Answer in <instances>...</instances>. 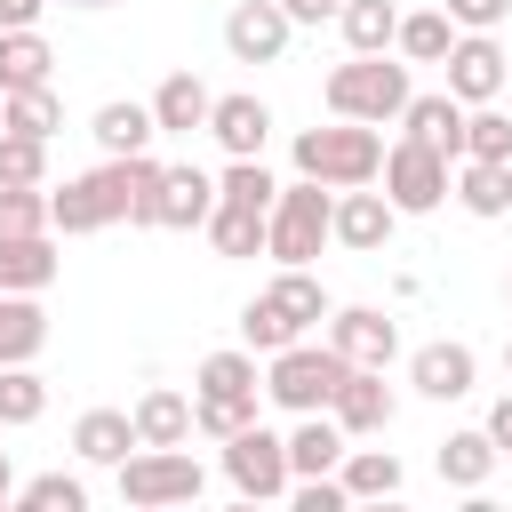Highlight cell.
<instances>
[{"instance_id":"6da1fadb","label":"cell","mask_w":512,"mask_h":512,"mask_svg":"<svg viewBox=\"0 0 512 512\" xmlns=\"http://www.w3.org/2000/svg\"><path fill=\"white\" fill-rule=\"evenodd\" d=\"M376 168H384L376 120H336V128H304V136H296V176H312V184H328V192L376 184Z\"/></svg>"},{"instance_id":"7a4b0ae2","label":"cell","mask_w":512,"mask_h":512,"mask_svg":"<svg viewBox=\"0 0 512 512\" xmlns=\"http://www.w3.org/2000/svg\"><path fill=\"white\" fill-rule=\"evenodd\" d=\"M328 216H336L328 184H312V176L280 184V192H272V216H264V256H280V264H312V256L328 248Z\"/></svg>"},{"instance_id":"3957f363","label":"cell","mask_w":512,"mask_h":512,"mask_svg":"<svg viewBox=\"0 0 512 512\" xmlns=\"http://www.w3.org/2000/svg\"><path fill=\"white\" fill-rule=\"evenodd\" d=\"M256 352H208L200 360V392H192V424L232 440L240 424H256Z\"/></svg>"},{"instance_id":"277c9868","label":"cell","mask_w":512,"mask_h":512,"mask_svg":"<svg viewBox=\"0 0 512 512\" xmlns=\"http://www.w3.org/2000/svg\"><path fill=\"white\" fill-rule=\"evenodd\" d=\"M416 88H408V64H392V56H352V64H336L328 72V112L336 120H400V104H408Z\"/></svg>"},{"instance_id":"5b68a950","label":"cell","mask_w":512,"mask_h":512,"mask_svg":"<svg viewBox=\"0 0 512 512\" xmlns=\"http://www.w3.org/2000/svg\"><path fill=\"white\" fill-rule=\"evenodd\" d=\"M344 368H352V360H344L336 344H280V352H272L264 392H272L288 416H312V408H328V400H336Z\"/></svg>"},{"instance_id":"8992f818","label":"cell","mask_w":512,"mask_h":512,"mask_svg":"<svg viewBox=\"0 0 512 512\" xmlns=\"http://www.w3.org/2000/svg\"><path fill=\"white\" fill-rule=\"evenodd\" d=\"M384 200L400 208V216H424V208H440L448 200V152L440 144H416V136H400L392 152H384Z\"/></svg>"},{"instance_id":"52a82bcc","label":"cell","mask_w":512,"mask_h":512,"mask_svg":"<svg viewBox=\"0 0 512 512\" xmlns=\"http://www.w3.org/2000/svg\"><path fill=\"white\" fill-rule=\"evenodd\" d=\"M208 472L184 456V448H144V456H120V504H200Z\"/></svg>"},{"instance_id":"ba28073f","label":"cell","mask_w":512,"mask_h":512,"mask_svg":"<svg viewBox=\"0 0 512 512\" xmlns=\"http://www.w3.org/2000/svg\"><path fill=\"white\" fill-rule=\"evenodd\" d=\"M224 472H232V488L240 496H288V440L280 432H264V424H240L232 440H224Z\"/></svg>"},{"instance_id":"9c48e42d","label":"cell","mask_w":512,"mask_h":512,"mask_svg":"<svg viewBox=\"0 0 512 512\" xmlns=\"http://www.w3.org/2000/svg\"><path fill=\"white\" fill-rule=\"evenodd\" d=\"M328 344H336L352 368H392V352H400V328H392L376 304H336V312H328Z\"/></svg>"},{"instance_id":"30bf717a","label":"cell","mask_w":512,"mask_h":512,"mask_svg":"<svg viewBox=\"0 0 512 512\" xmlns=\"http://www.w3.org/2000/svg\"><path fill=\"white\" fill-rule=\"evenodd\" d=\"M288 32H296V24H288L280 0H240V8L224 16V48H232L240 64H272V56L288 48Z\"/></svg>"},{"instance_id":"8fae6325","label":"cell","mask_w":512,"mask_h":512,"mask_svg":"<svg viewBox=\"0 0 512 512\" xmlns=\"http://www.w3.org/2000/svg\"><path fill=\"white\" fill-rule=\"evenodd\" d=\"M392 224H400V208H392L384 192H368V184H344V200H336V216H328V240H344V248L376 256V248L392 240Z\"/></svg>"},{"instance_id":"7c38bea8","label":"cell","mask_w":512,"mask_h":512,"mask_svg":"<svg viewBox=\"0 0 512 512\" xmlns=\"http://www.w3.org/2000/svg\"><path fill=\"white\" fill-rule=\"evenodd\" d=\"M440 64H448V96H456V104H488V96L504 88V48H496L488 32L456 40V48L440 56Z\"/></svg>"},{"instance_id":"4fadbf2b","label":"cell","mask_w":512,"mask_h":512,"mask_svg":"<svg viewBox=\"0 0 512 512\" xmlns=\"http://www.w3.org/2000/svg\"><path fill=\"white\" fill-rule=\"evenodd\" d=\"M208 136H216L232 160H264V136H272L264 96H216V104H208Z\"/></svg>"},{"instance_id":"5bb4252c","label":"cell","mask_w":512,"mask_h":512,"mask_svg":"<svg viewBox=\"0 0 512 512\" xmlns=\"http://www.w3.org/2000/svg\"><path fill=\"white\" fill-rule=\"evenodd\" d=\"M208 208H216V176H200V168H160L152 224H168V232H192V224H208Z\"/></svg>"},{"instance_id":"9a60e30c","label":"cell","mask_w":512,"mask_h":512,"mask_svg":"<svg viewBox=\"0 0 512 512\" xmlns=\"http://www.w3.org/2000/svg\"><path fill=\"white\" fill-rule=\"evenodd\" d=\"M328 416H336L344 432H384V424H392V384H384V368H344Z\"/></svg>"},{"instance_id":"2e32d148","label":"cell","mask_w":512,"mask_h":512,"mask_svg":"<svg viewBox=\"0 0 512 512\" xmlns=\"http://www.w3.org/2000/svg\"><path fill=\"white\" fill-rule=\"evenodd\" d=\"M56 280L48 232H0V296H40Z\"/></svg>"},{"instance_id":"e0dca14e","label":"cell","mask_w":512,"mask_h":512,"mask_svg":"<svg viewBox=\"0 0 512 512\" xmlns=\"http://www.w3.org/2000/svg\"><path fill=\"white\" fill-rule=\"evenodd\" d=\"M472 344H424L416 360H408V384L424 392V400H464L472 392Z\"/></svg>"},{"instance_id":"ac0fdd59","label":"cell","mask_w":512,"mask_h":512,"mask_svg":"<svg viewBox=\"0 0 512 512\" xmlns=\"http://www.w3.org/2000/svg\"><path fill=\"white\" fill-rule=\"evenodd\" d=\"M336 464H344V424L312 408V416L288 432V480H320V472H336Z\"/></svg>"},{"instance_id":"d6986e66","label":"cell","mask_w":512,"mask_h":512,"mask_svg":"<svg viewBox=\"0 0 512 512\" xmlns=\"http://www.w3.org/2000/svg\"><path fill=\"white\" fill-rule=\"evenodd\" d=\"M208 104H216V96H208L192 72H168L160 96H152V128H160V136H192V128H208Z\"/></svg>"},{"instance_id":"ffe728a7","label":"cell","mask_w":512,"mask_h":512,"mask_svg":"<svg viewBox=\"0 0 512 512\" xmlns=\"http://www.w3.org/2000/svg\"><path fill=\"white\" fill-rule=\"evenodd\" d=\"M400 120H408V136H416V144H440L448 160L464 152V104H456L448 88H440V96H408V104H400Z\"/></svg>"},{"instance_id":"44dd1931","label":"cell","mask_w":512,"mask_h":512,"mask_svg":"<svg viewBox=\"0 0 512 512\" xmlns=\"http://www.w3.org/2000/svg\"><path fill=\"white\" fill-rule=\"evenodd\" d=\"M264 296H272V304H280V320H288V328H296V336H304V328H312V320H328V312H336V304H328V288H320V280H312V264H280V280H272V288H264Z\"/></svg>"},{"instance_id":"7402d4cb","label":"cell","mask_w":512,"mask_h":512,"mask_svg":"<svg viewBox=\"0 0 512 512\" xmlns=\"http://www.w3.org/2000/svg\"><path fill=\"white\" fill-rule=\"evenodd\" d=\"M184 432H192V400L184 392H144L136 400V448H184Z\"/></svg>"},{"instance_id":"603a6c76","label":"cell","mask_w":512,"mask_h":512,"mask_svg":"<svg viewBox=\"0 0 512 512\" xmlns=\"http://www.w3.org/2000/svg\"><path fill=\"white\" fill-rule=\"evenodd\" d=\"M72 448H80L88 464H120V456L136 448V416H120V408H88V416L72 424Z\"/></svg>"},{"instance_id":"cb8c5ba5","label":"cell","mask_w":512,"mask_h":512,"mask_svg":"<svg viewBox=\"0 0 512 512\" xmlns=\"http://www.w3.org/2000/svg\"><path fill=\"white\" fill-rule=\"evenodd\" d=\"M336 24H344V40H352V56H384L392 32H400V8H392V0H344Z\"/></svg>"},{"instance_id":"d4e9b609","label":"cell","mask_w":512,"mask_h":512,"mask_svg":"<svg viewBox=\"0 0 512 512\" xmlns=\"http://www.w3.org/2000/svg\"><path fill=\"white\" fill-rule=\"evenodd\" d=\"M48 64H56V56H48V40H40L32 24H24V32H0V96L40 88V80H48Z\"/></svg>"},{"instance_id":"484cf974","label":"cell","mask_w":512,"mask_h":512,"mask_svg":"<svg viewBox=\"0 0 512 512\" xmlns=\"http://www.w3.org/2000/svg\"><path fill=\"white\" fill-rule=\"evenodd\" d=\"M40 344H48V312H40L32 296H0V368L32 360Z\"/></svg>"},{"instance_id":"4316f807","label":"cell","mask_w":512,"mask_h":512,"mask_svg":"<svg viewBox=\"0 0 512 512\" xmlns=\"http://www.w3.org/2000/svg\"><path fill=\"white\" fill-rule=\"evenodd\" d=\"M488 472H496V440L488 432H448L440 440V480L448 488H480Z\"/></svg>"},{"instance_id":"83f0119b","label":"cell","mask_w":512,"mask_h":512,"mask_svg":"<svg viewBox=\"0 0 512 512\" xmlns=\"http://www.w3.org/2000/svg\"><path fill=\"white\" fill-rule=\"evenodd\" d=\"M336 480H344V496H400V456L392 448H344Z\"/></svg>"},{"instance_id":"f1b7e54d","label":"cell","mask_w":512,"mask_h":512,"mask_svg":"<svg viewBox=\"0 0 512 512\" xmlns=\"http://www.w3.org/2000/svg\"><path fill=\"white\" fill-rule=\"evenodd\" d=\"M456 200H464L472 216H504V208H512V160H464Z\"/></svg>"},{"instance_id":"f546056e","label":"cell","mask_w":512,"mask_h":512,"mask_svg":"<svg viewBox=\"0 0 512 512\" xmlns=\"http://www.w3.org/2000/svg\"><path fill=\"white\" fill-rule=\"evenodd\" d=\"M392 48H400L408 64H440V56L456 48V24H448V8H424V16H400V32H392Z\"/></svg>"},{"instance_id":"4dcf8cb0","label":"cell","mask_w":512,"mask_h":512,"mask_svg":"<svg viewBox=\"0 0 512 512\" xmlns=\"http://www.w3.org/2000/svg\"><path fill=\"white\" fill-rule=\"evenodd\" d=\"M0 128H8V136H40V144H48V136L64 128V112H56L48 80H40V88H16V96H0Z\"/></svg>"},{"instance_id":"1f68e13d","label":"cell","mask_w":512,"mask_h":512,"mask_svg":"<svg viewBox=\"0 0 512 512\" xmlns=\"http://www.w3.org/2000/svg\"><path fill=\"white\" fill-rule=\"evenodd\" d=\"M88 136H96L104 152H152V136H160V128H152V104H104Z\"/></svg>"},{"instance_id":"d6a6232c","label":"cell","mask_w":512,"mask_h":512,"mask_svg":"<svg viewBox=\"0 0 512 512\" xmlns=\"http://www.w3.org/2000/svg\"><path fill=\"white\" fill-rule=\"evenodd\" d=\"M208 240H216V256H256V248H264V208L216 200V208H208Z\"/></svg>"},{"instance_id":"836d02e7","label":"cell","mask_w":512,"mask_h":512,"mask_svg":"<svg viewBox=\"0 0 512 512\" xmlns=\"http://www.w3.org/2000/svg\"><path fill=\"white\" fill-rule=\"evenodd\" d=\"M48 408V384L32 376V360H16V368H0V424H32Z\"/></svg>"},{"instance_id":"e575fe53","label":"cell","mask_w":512,"mask_h":512,"mask_svg":"<svg viewBox=\"0 0 512 512\" xmlns=\"http://www.w3.org/2000/svg\"><path fill=\"white\" fill-rule=\"evenodd\" d=\"M272 192H280V184L264 176V160H232V168L216 176V200H232V208H264V216H272Z\"/></svg>"},{"instance_id":"d590c367","label":"cell","mask_w":512,"mask_h":512,"mask_svg":"<svg viewBox=\"0 0 512 512\" xmlns=\"http://www.w3.org/2000/svg\"><path fill=\"white\" fill-rule=\"evenodd\" d=\"M464 160H512V120L504 112H464Z\"/></svg>"},{"instance_id":"8d00e7d4","label":"cell","mask_w":512,"mask_h":512,"mask_svg":"<svg viewBox=\"0 0 512 512\" xmlns=\"http://www.w3.org/2000/svg\"><path fill=\"white\" fill-rule=\"evenodd\" d=\"M0 232H48V192L40 184H0Z\"/></svg>"},{"instance_id":"74e56055","label":"cell","mask_w":512,"mask_h":512,"mask_svg":"<svg viewBox=\"0 0 512 512\" xmlns=\"http://www.w3.org/2000/svg\"><path fill=\"white\" fill-rule=\"evenodd\" d=\"M40 176H48V144L0 128V184H40Z\"/></svg>"},{"instance_id":"f35d334b","label":"cell","mask_w":512,"mask_h":512,"mask_svg":"<svg viewBox=\"0 0 512 512\" xmlns=\"http://www.w3.org/2000/svg\"><path fill=\"white\" fill-rule=\"evenodd\" d=\"M240 336H248V352H280V344H296V328L280 320V304H272V296H256V304L240 312Z\"/></svg>"},{"instance_id":"ab89813d","label":"cell","mask_w":512,"mask_h":512,"mask_svg":"<svg viewBox=\"0 0 512 512\" xmlns=\"http://www.w3.org/2000/svg\"><path fill=\"white\" fill-rule=\"evenodd\" d=\"M16 496H24L32 512H80V504H88V488H80L72 472H40V480H32V488H16Z\"/></svg>"},{"instance_id":"60d3db41","label":"cell","mask_w":512,"mask_h":512,"mask_svg":"<svg viewBox=\"0 0 512 512\" xmlns=\"http://www.w3.org/2000/svg\"><path fill=\"white\" fill-rule=\"evenodd\" d=\"M512 16V0H448V24H472V32H496Z\"/></svg>"},{"instance_id":"b9f144b4","label":"cell","mask_w":512,"mask_h":512,"mask_svg":"<svg viewBox=\"0 0 512 512\" xmlns=\"http://www.w3.org/2000/svg\"><path fill=\"white\" fill-rule=\"evenodd\" d=\"M480 432H488V440H496V456H504V448H512V392H504V400H496V408H488V424H480Z\"/></svg>"},{"instance_id":"7bdbcfd3","label":"cell","mask_w":512,"mask_h":512,"mask_svg":"<svg viewBox=\"0 0 512 512\" xmlns=\"http://www.w3.org/2000/svg\"><path fill=\"white\" fill-rule=\"evenodd\" d=\"M280 8H288V24H328L344 0H280Z\"/></svg>"},{"instance_id":"ee69618b","label":"cell","mask_w":512,"mask_h":512,"mask_svg":"<svg viewBox=\"0 0 512 512\" xmlns=\"http://www.w3.org/2000/svg\"><path fill=\"white\" fill-rule=\"evenodd\" d=\"M40 8H48V0H0V32H24V24H40Z\"/></svg>"},{"instance_id":"f6af8a7d","label":"cell","mask_w":512,"mask_h":512,"mask_svg":"<svg viewBox=\"0 0 512 512\" xmlns=\"http://www.w3.org/2000/svg\"><path fill=\"white\" fill-rule=\"evenodd\" d=\"M8 496H16V472H8V456H0V504H8Z\"/></svg>"},{"instance_id":"bcb514c9","label":"cell","mask_w":512,"mask_h":512,"mask_svg":"<svg viewBox=\"0 0 512 512\" xmlns=\"http://www.w3.org/2000/svg\"><path fill=\"white\" fill-rule=\"evenodd\" d=\"M72 8H112V0H72Z\"/></svg>"},{"instance_id":"7dc6e473","label":"cell","mask_w":512,"mask_h":512,"mask_svg":"<svg viewBox=\"0 0 512 512\" xmlns=\"http://www.w3.org/2000/svg\"><path fill=\"white\" fill-rule=\"evenodd\" d=\"M504 368H512V344H504Z\"/></svg>"},{"instance_id":"c3c4849f","label":"cell","mask_w":512,"mask_h":512,"mask_svg":"<svg viewBox=\"0 0 512 512\" xmlns=\"http://www.w3.org/2000/svg\"><path fill=\"white\" fill-rule=\"evenodd\" d=\"M504 288H512V280H504Z\"/></svg>"}]
</instances>
